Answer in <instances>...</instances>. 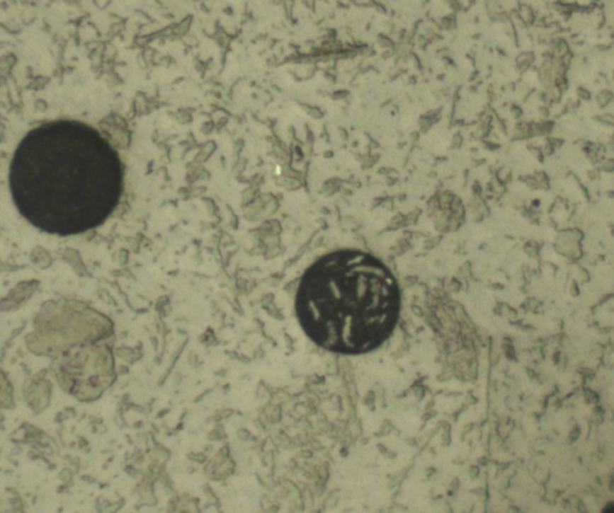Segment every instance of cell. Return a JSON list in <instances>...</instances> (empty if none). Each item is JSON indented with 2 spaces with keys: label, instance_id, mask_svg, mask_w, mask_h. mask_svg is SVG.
Masks as SVG:
<instances>
[{
  "label": "cell",
  "instance_id": "2",
  "mask_svg": "<svg viewBox=\"0 0 614 513\" xmlns=\"http://www.w3.org/2000/svg\"><path fill=\"white\" fill-rule=\"evenodd\" d=\"M401 311L399 283L380 259L342 250L302 275L295 312L311 341L330 353L361 355L383 345Z\"/></svg>",
  "mask_w": 614,
  "mask_h": 513
},
{
  "label": "cell",
  "instance_id": "1",
  "mask_svg": "<svg viewBox=\"0 0 614 513\" xmlns=\"http://www.w3.org/2000/svg\"><path fill=\"white\" fill-rule=\"evenodd\" d=\"M11 188L17 208L36 227L71 236L98 227L117 207V154L79 124L36 129L17 150Z\"/></svg>",
  "mask_w": 614,
  "mask_h": 513
},
{
  "label": "cell",
  "instance_id": "3",
  "mask_svg": "<svg viewBox=\"0 0 614 513\" xmlns=\"http://www.w3.org/2000/svg\"><path fill=\"white\" fill-rule=\"evenodd\" d=\"M603 513H614V504H608V505L603 509Z\"/></svg>",
  "mask_w": 614,
  "mask_h": 513
}]
</instances>
